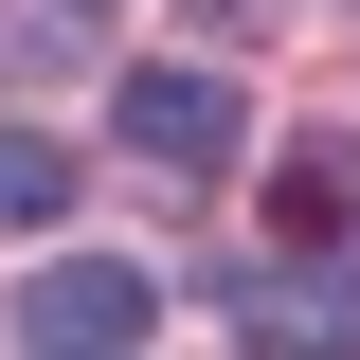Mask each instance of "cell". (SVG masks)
<instances>
[{
    "mask_svg": "<svg viewBox=\"0 0 360 360\" xmlns=\"http://www.w3.org/2000/svg\"><path fill=\"white\" fill-rule=\"evenodd\" d=\"M127 342H144V270L127 252H54L18 288V360H127Z\"/></svg>",
    "mask_w": 360,
    "mask_h": 360,
    "instance_id": "cell-1",
    "label": "cell"
},
{
    "mask_svg": "<svg viewBox=\"0 0 360 360\" xmlns=\"http://www.w3.org/2000/svg\"><path fill=\"white\" fill-rule=\"evenodd\" d=\"M127 144H144L162 180H217L234 144H252V108H234V72H180V54H144V72H127Z\"/></svg>",
    "mask_w": 360,
    "mask_h": 360,
    "instance_id": "cell-2",
    "label": "cell"
},
{
    "mask_svg": "<svg viewBox=\"0 0 360 360\" xmlns=\"http://www.w3.org/2000/svg\"><path fill=\"white\" fill-rule=\"evenodd\" d=\"M270 234L288 252H360V144H288L270 162Z\"/></svg>",
    "mask_w": 360,
    "mask_h": 360,
    "instance_id": "cell-3",
    "label": "cell"
},
{
    "mask_svg": "<svg viewBox=\"0 0 360 360\" xmlns=\"http://www.w3.org/2000/svg\"><path fill=\"white\" fill-rule=\"evenodd\" d=\"M54 198H72V162H54V144H37V127H0V234H37V217H54Z\"/></svg>",
    "mask_w": 360,
    "mask_h": 360,
    "instance_id": "cell-4",
    "label": "cell"
},
{
    "mask_svg": "<svg viewBox=\"0 0 360 360\" xmlns=\"http://www.w3.org/2000/svg\"><path fill=\"white\" fill-rule=\"evenodd\" d=\"M0 54H18V72H54V54H90V0H0Z\"/></svg>",
    "mask_w": 360,
    "mask_h": 360,
    "instance_id": "cell-5",
    "label": "cell"
}]
</instances>
